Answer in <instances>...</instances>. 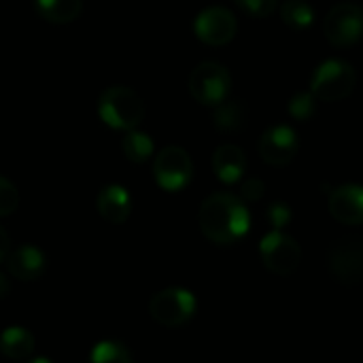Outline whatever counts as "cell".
I'll return each instance as SVG.
<instances>
[{
    "mask_svg": "<svg viewBox=\"0 0 363 363\" xmlns=\"http://www.w3.org/2000/svg\"><path fill=\"white\" fill-rule=\"evenodd\" d=\"M247 121V108L238 102V100H232V102H221L217 106V113H215V123L219 130H225V132H234L238 128H242Z\"/></svg>",
    "mask_w": 363,
    "mask_h": 363,
    "instance_id": "obj_20",
    "label": "cell"
},
{
    "mask_svg": "<svg viewBox=\"0 0 363 363\" xmlns=\"http://www.w3.org/2000/svg\"><path fill=\"white\" fill-rule=\"evenodd\" d=\"M281 17L291 30H306L315 21V9L306 0H285L281 4Z\"/></svg>",
    "mask_w": 363,
    "mask_h": 363,
    "instance_id": "obj_19",
    "label": "cell"
},
{
    "mask_svg": "<svg viewBox=\"0 0 363 363\" xmlns=\"http://www.w3.org/2000/svg\"><path fill=\"white\" fill-rule=\"evenodd\" d=\"M291 219V208L285 202H274L268 206V221L274 230H283Z\"/></svg>",
    "mask_w": 363,
    "mask_h": 363,
    "instance_id": "obj_25",
    "label": "cell"
},
{
    "mask_svg": "<svg viewBox=\"0 0 363 363\" xmlns=\"http://www.w3.org/2000/svg\"><path fill=\"white\" fill-rule=\"evenodd\" d=\"M259 253H262V262L264 266L279 274V277H289L298 270L300 262H302V249L300 245L283 234L281 230H272L270 234H266L259 242Z\"/></svg>",
    "mask_w": 363,
    "mask_h": 363,
    "instance_id": "obj_8",
    "label": "cell"
},
{
    "mask_svg": "<svg viewBox=\"0 0 363 363\" xmlns=\"http://www.w3.org/2000/svg\"><path fill=\"white\" fill-rule=\"evenodd\" d=\"M45 253L34 245H21L6 255L9 272L23 283L36 281L45 272Z\"/></svg>",
    "mask_w": 363,
    "mask_h": 363,
    "instance_id": "obj_13",
    "label": "cell"
},
{
    "mask_svg": "<svg viewBox=\"0 0 363 363\" xmlns=\"http://www.w3.org/2000/svg\"><path fill=\"white\" fill-rule=\"evenodd\" d=\"M98 115L108 128L130 132L145 119V102L134 89L125 85H111L98 98Z\"/></svg>",
    "mask_w": 363,
    "mask_h": 363,
    "instance_id": "obj_2",
    "label": "cell"
},
{
    "mask_svg": "<svg viewBox=\"0 0 363 363\" xmlns=\"http://www.w3.org/2000/svg\"><path fill=\"white\" fill-rule=\"evenodd\" d=\"M257 149L266 164L285 166L296 157L300 149V138L289 125H272L262 134Z\"/></svg>",
    "mask_w": 363,
    "mask_h": 363,
    "instance_id": "obj_11",
    "label": "cell"
},
{
    "mask_svg": "<svg viewBox=\"0 0 363 363\" xmlns=\"http://www.w3.org/2000/svg\"><path fill=\"white\" fill-rule=\"evenodd\" d=\"M11 291V285H9V279L0 272V300H4Z\"/></svg>",
    "mask_w": 363,
    "mask_h": 363,
    "instance_id": "obj_28",
    "label": "cell"
},
{
    "mask_svg": "<svg viewBox=\"0 0 363 363\" xmlns=\"http://www.w3.org/2000/svg\"><path fill=\"white\" fill-rule=\"evenodd\" d=\"M36 13L51 23H70L79 17L83 0H34Z\"/></svg>",
    "mask_w": 363,
    "mask_h": 363,
    "instance_id": "obj_17",
    "label": "cell"
},
{
    "mask_svg": "<svg viewBox=\"0 0 363 363\" xmlns=\"http://www.w3.org/2000/svg\"><path fill=\"white\" fill-rule=\"evenodd\" d=\"M200 230L202 234L221 247L234 245L247 236L251 228V215L245 202L234 194H213L200 206Z\"/></svg>",
    "mask_w": 363,
    "mask_h": 363,
    "instance_id": "obj_1",
    "label": "cell"
},
{
    "mask_svg": "<svg viewBox=\"0 0 363 363\" xmlns=\"http://www.w3.org/2000/svg\"><path fill=\"white\" fill-rule=\"evenodd\" d=\"M153 140L147 132H140V130H130L125 132V136L121 138V151L123 155L134 162V164H143L147 162L151 155H153Z\"/></svg>",
    "mask_w": 363,
    "mask_h": 363,
    "instance_id": "obj_18",
    "label": "cell"
},
{
    "mask_svg": "<svg viewBox=\"0 0 363 363\" xmlns=\"http://www.w3.org/2000/svg\"><path fill=\"white\" fill-rule=\"evenodd\" d=\"M17 206H19L17 187L6 177H0V217H6V215L15 213Z\"/></svg>",
    "mask_w": 363,
    "mask_h": 363,
    "instance_id": "obj_23",
    "label": "cell"
},
{
    "mask_svg": "<svg viewBox=\"0 0 363 363\" xmlns=\"http://www.w3.org/2000/svg\"><path fill=\"white\" fill-rule=\"evenodd\" d=\"M251 17H268L274 13L279 0H234Z\"/></svg>",
    "mask_w": 363,
    "mask_h": 363,
    "instance_id": "obj_24",
    "label": "cell"
},
{
    "mask_svg": "<svg viewBox=\"0 0 363 363\" xmlns=\"http://www.w3.org/2000/svg\"><path fill=\"white\" fill-rule=\"evenodd\" d=\"M36 340L26 328H6L0 334V353L9 359H26L34 353Z\"/></svg>",
    "mask_w": 363,
    "mask_h": 363,
    "instance_id": "obj_16",
    "label": "cell"
},
{
    "mask_svg": "<svg viewBox=\"0 0 363 363\" xmlns=\"http://www.w3.org/2000/svg\"><path fill=\"white\" fill-rule=\"evenodd\" d=\"M196 298L181 287H168L155 294L149 302V315L164 328H181L196 315Z\"/></svg>",
    "mask_w": 363,
    "mask_h": 363,
    "instance_id": "obj_5",
    "label": "cell"
},
{
    "mask_svg": "<svg viewBox=\"0 0 363 363\" xmlns=\"http://www.w3.org/2000/svg\"><path fill=\"white\" fill-rule=\"evenodd\" d=\"M213 170L219 181L232 185L238 183L247 170V155L238 145H221L213 155Z\"/></svg>",
    "mask_w": 363,
    "mask_h": 363,
    "instance_id": "obj_15",
    "label": "cell"
},
{
    "mask_svg": "<svg viewBox=\"0 0 363 363\" xmlns=\"http://www.w3.org/2000/svg\"><path fill=\"white\" fill-rule=\"evenodd\" d=\"M236 30H238V21L234 13L225 6H208L200 11L194 21L196 36L213 47L230 43L236 36Z\"/></svg>",
    "mask_w": 363,
    "mask_h": 363,
    "instance_id": "obj_10",
    "label": "cell"
},
{
    "mask_svg": "<svg viewBox=\"0 0 363 363\" xmlns=\"http://www.w3.org/2000/svg\"><path fill=\"white\" fill-rule=\"evenodd\" d=\"M323 32L336 47H349L357 43L363 36V9L355 2L336 4L323 21Z\"/></svg>",
    "mask_w": 363,
    "mask_h": 363,
    "instance_id": "obj_9",
    "label": "cell"
},
{
    "mask_svg": "<svg viewBox=\"0 0 363 363\" xmlns=\"http://www.w3.org/2000/svg\"><path fill=\"white\" fill-rule=\"evenodd\" d=\"M153 177L166 191H181L194 177V162L183 147H164L153 162Z\"/></svg>",
    "mask_w": 363,
    "mask_h": 363,
    "instance_id": "obj_7",
    "label": "cell"
},
{
    "mask_svg": "<svg viewBox=\"0 0 363 363\" xmlns=\"http://www.w3.org/2000/svg\"><path fill=\"white\" fill-rule=\"evenodd\" d=\"M355 83H357V74L349 62L328 60L315 70L311 89L315 98L323 102H336V100L347 98L355 89Z\"/></svg>",
    "mask_w": 363,
    "mask_h": 363,
    "instance_id": "obj_3",
    "label": "cell"
},
{
    "mask_svg": "<svg viewBox=\"0 0 363 363\" xmlns=\"http://www.w3.org/2000/svg\"><path fill=\"white\" fill-rule=\"evenodd\" d=\"M315 94L313 91H300L291 98L289 102V115L298 121H308L315 111H317V104H315Z\"/></svg>",
    "mask_w": 363,
    "mask_h": 363,
    "instance_id": "obj_22",
    "label": "cell"
},
{
    "mask_svg": "<svg viewBox=\"0 0 363 363\" xmlns=\"http://www.w3.org/2000/svg\"><path fill=\"white\" fill-rule=\"evenodd\" d=\"M100 217L108 223H123L132 213V198L123 185H106L96 198Z\"/></svg>",
    "mask_w": 363,
    "mask_h": 363,
    "instance_id": "obj_14",
    "label": "cell"
},
{
    "mask_svg": "<svg viewBox=\"0 0 363 363\" xmlns=\"http://www.w3.org/2000/svg\"><path fill=\"white\" fill-rule=\"evenodd\" d=\"M330 215L342 225L363 223V185H340L330 194Z\"/></svg>",
    "mask_w": 363,
    "mask_h": 363,
    "instance_id": "obj_12",
    "label": "cell"
},
{
    "mask_svg": "<svg viewBox=\"0 0 363 363\" xmlns=\"http://www.w3.org/2000/svg\"><path fill=\"white\" fill-rule=\"evenodd\" d=\"M264 191H266V185H264V181H259V179H247L245 183H242V187H240V194H242V198L247 200V202H257V200H262V196H264Z\"/></svg>",
    "mask_w": 363,
    "mask_h": 363,
    "instance_id": "obj_26",
    "label": "cell"
},
{
    "mask_svg": "<svg viewBox=\"0 0 363 363\" xmlns=\"http://www.w3.org/2000/svg\"><path fill=\"white\" fill-rule=\"evenodd\" d=\"M330 274L347 287L363 283V242L355 236L336 240L328 251Z\"/></svg>",
    "mask_w": 363,
    "mask_h": 363,
    "instance_id": "obj_6",
    "label": "cell"
},
{
    "mask_svg": "<svg viewBox=\"0 0 363 363\" xmlns=\"http://www.w3.org/2000/svg\"><path fill=\"white\" fill-rule=\"evenodd\" d=\"M28 363H53L51 359H47V357H34V359H30Z\"/></svg>",
    "mask_w": 363,
    "mask_h": 363,
    "instance_id": "obj_29",
    "label": "cell"
},
{
    "mask_svg": "<svg viewBox=\"0 0 363 363\" xmlns=\"http://www.w3.org/2000/svg\"><path fill=\"white\" fill-rule=\"evenodd\" d=\"M9 247H11L9 234H6V230L0 225V262H4V259H6V255H9Z\"/></svg>",
    "mask_w": 363,
    "mask_h": 363,
    "instance_id": "obj_27",
    "label": "cell"
},
{
    "mask_svg": "<svg viewBox=\"0 0 363 363\" xmlns=\"http://www.w3.org/2000/svg\"><path fill=\"white\" fill-rule=\"evenodd\" d=\"M89 363H132V355L123 342L102 340L91 349Z\"/></svg>",
    "mask_w": 363,
    "mask_h": 363,
    "instance_id": "obj_21",
    "label": "cell"
},
{
    "mask_svg": "<svg viewBox=\"0 0 363 363\" xmlns=\"http://www.w3.org/2000/svg\"><path fill=\"white\" fill-rule=\"evenodd\" d=\"M232 77L225 66L217 62H202L189 74V94L206 106H219L228 100Z\"/></svg>",
    "mask_w": 363,
    "mask_h": 363,
    "instance_id": "obj_4",
    "label": "cell"
}]
</instances>
